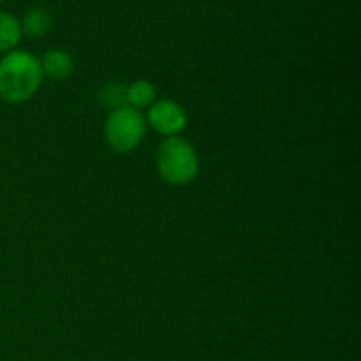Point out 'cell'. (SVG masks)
<instances>
[{"label": "cell", "instance_id": "6da1fadb", "mask_svg": "<svg viewBox=\"0 0 361 361\" xmlns=\"http://www.w3.org/2000/svg\"><path fill=\"white\" fill-rule=\"evenodd\" d=\"M42 78L37 56L13 49L0 59V99L9 104L30 101L41 88Z\"/></svg>", "mask_w": 361, "mask_h": 361}, {"label": "cell", "instance_id": "7a4b0ae2", "mask_svg": "<svg viewBox=\"0 0 361 361\" xmlns=\"http://www.w3.org/2000/svg\"><path fill=\"white\" fill-rule=\"evenodd\" d=\"M155 166L162 182L173 187H183L197 178L200 157L189 141L182 136H173L166 137L159 145Z\"/></svg>", "mask_w": 361, "mask_h": 361}, {"label": "cell", "instance_id": "3957f363", "mask_svg": "<svg viewBox=\"0 0 361 361\" xmlns=\"http://www.w3.org/2000/svg\"><path fill=\"white\" fill-rule=\"evenodd\" d=\"M147 118L141 111L123 106L109 111L104 122V140L116 154H129L136 150L147 136Z\"/></svg>", "mask_w": 361, "mask_h": 361}, {"label": "cell", "instance_id": "277c9868", "mask_svg": "<svg viewBox=\"0 0 361 361\" xmlns=\"http://www.w3.org/2000/svg\"><path fill=\"white\" fill-rule=\"evenodd\" d=\"M145 118H147V126L150 129H154L155 133L164 137L180 136L185 130L187 122H189L185 108L176 101H171V99L155 101L148 108Z\"/></svg>", "mask_w": 361, "mask_h": 361}, {"label": "cell", "instance_id": "5b68a950", "mask_svg": "<svg viewBox=\"0 0 361 361\" xmlns=\"http://www.w3.org/2000/svg\"><path fill=\"white\" fill-rule=\"evenodd\" d=\"M42 69V76L53 81H63L74 73V60L63 49H49L39 59Z\"/></svg>", "mask_w": 361, "mask_h": 361}, {"label": "cell", "instance_id": "8992f818", "mask_svg": "<svg viewBox=\"0 0 361 361\" xmlns=\"http://www.w3.org/2000/svg\"><path fill=\"white\" fill-rule=\"evenodd\" d=\"M126 101L127 106L137 109H148L155 101H157V90L154 83L148 80H136L126 87Z\"/></svg>", "mask_w": 361, "mask_h": 361}, {"label": "cell", "instance_id": "52a82bcc", "mask_svg": "<svg viewBox=\"0 0 361 361\" xmlns=\"http://www.w3.org/2000/svg\"><path fill=\"white\" fill-rule=\"evenodd\" d=\"M20 25L21 34L28 35V37H44L51 28L53 20L48 9L35 6L25 13L23 21H20Z\"/></svg>", "mask_w": 361, "mask_h": 361}, {"label": "cell", "instance_id": "ba28073f", "mask_svg": "<svg viewBox=\"0 0 361 361\" xmlns=\"http://www.w3.org/2000/svg\"><path fill=\"white\" fill-rule=\"evenodd\" d=\"M21 25L16 16L0 11V53H9L20 44Z\"/></svg>", "mask_w": 361, "mask_h": 361}, {"label": "cell", "instance_id": "9c48e42d", "mask_svg": "<svg viewBox=\"0 0 361 361\" xmlns=\"http://www.w3.org/2000/svg\"><path fill=\"white\" fill-rule=\"evenodd\" d=\"M102 106L109 108V111H115V109L123 108L127 106L126 101V87H118V85H109L99 95Z\"/></svg>", "mask_w": 361, "mask_h": 361}, {"label": "cell", "instance_id": "30bf717a", "mask_svg": "<svg viewBox=\"0 0 361 361\" xmlns=\"http://www.w3.org/2000/svg\"><path fill=\"white\" fill-rule=\"evenodd\" d=\"M4 2V0H0V4H2Z\"/></svg>", "mask_w": 361, "mask_h": 361}]
</instances>
